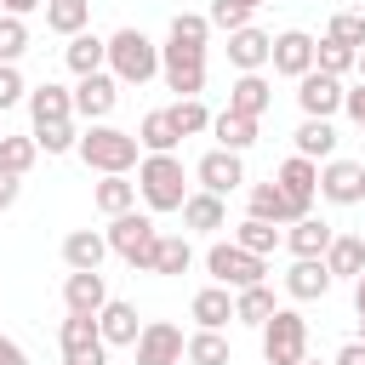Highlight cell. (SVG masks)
I'll return each mask as SVG.
<instances>
[{
    "instance_id": "6da1fadb",
    "label": "cell",
    "mask_w": 365,
    "mask_h": 365,
    "mask_svg": "<svg viewBox=\"0 0 365 365\" xmlns=\"http://www.w3.org/2000/svg\"><path fill=\"white\" fill-rule=\"evenodd\" d=\"M97 177H131L137 165H143V143H137V131H120V125H86L80 131V148H74Z\"/></svg>"
},
{
    "instance_id": "7a4b0ae2",
    "label": "cell",
    "mask_w": 365,
    "mask_h": 365,
    "mask_svg": "<svg viewBox=\"0 0 365 365\" xmlns=\"http://www.w3.org/2000/svg\"><path fill=\"white\" fill-rule=\"evenodd\" d=\"M137 194H143L148 211H182L194 188H188V171H182L177 154H143V165H137Z\"/></svg>"
},
{
    "instance_id": "3957f363",
    "label": "cell",
    "mask_w": 365,
    "mask_h": 365,
    "mask_svg": "<svg viewBox=\"0 0 365 365\" xmlns=\"http://www.w3.org/2000/svg\"><path fill=\"white\" fill-rule=\"evenodd\" d=\"M108 74L120 86H148L160 74V46L143 29H114L108 34Z\"/></svg>"
},
{
    "instance_id": "277c9868",
    "label": "cell",
    "mask_w": 365,
    "mask_h": 365,
    "mask_svg": "<svg viewBox=\"0 0 365 365\" xmlns=\"http://www.w3.org/2000/svg\"><path fill=\"white\" fill-rule=\"evenodd\" d=\"M108 251L143 274H154V251H160V228H154V211H125V217H108Z\"/></svg>"
},
{
    "instance_id": "5b68a950",
    "label": "cell",
    "mask_w": 365,
    "mask_h": 365,
    "mask_svg": "<svg viewBox=\"0 0 365 365\" xmlns=\"http://www.w3.org/2000/svg\"><path fill=\"white\" fill-rule=\"evenodd\" d=\"M205 274H211V285L251 291V285H268V257H251L245 245H234V240H217V245L205 251Z\"/></svg>"
},
{
    "instance_id": "8992f818",
    "label": "cell",
    "mask_w": 365,
    "mask_h": 365,
    "mask_svg": "<svg viewBox=\"0 0 365 365\" xmlns=\"http://www.w3.org/2000/svg\"><path fill=\"white\" fill-rule=\"evenodd\" d=\"M308 359V319L297 308H274L262 325V365H302Z\"/></svg>"
},
{
    "instance_id": "52a82bcc",
    "label": "cell",
    "mask_w": 365,
    "mask_h": 365,
    "mask_svg": "<svg viewBox=\"0 0 365 365\" xmlns=\"http://www.w3.org/2000/svg\"><path fill=\"white\" fill-rule=\"evenodd\" d=\"M57 342H63V365H108V342L97 331V314H68L57 325Z\"/></svg>"
},
{
    "instance_id": "ba28073f",
    "label": "cell",
    "mask_w": 365,
    "mask_h": 365,
    "mask_svg": "<svg viewBox=\"0 0 365 365\" xmlns=\"http://www.w3.org/2000/svg\"><path fill=\"white\" fill-rule=\"evenodd\" d=\"M160 80H165L177 97H200V91H205V51L165 40V46H160Z\"/></svg>"
},
{
    "instance_id": "9c48e42d",
    "label": "cell",
    "mask_w": 365,
    "mask_h": 365,
    "mask_svg": "<svg viewBox=\"0 0 365 365\" xmlns=\"http://www.w3.org/2000/svg\"><path fill=\"white\" fill-rule=\"evenodd\" d=\"M245 217H262V222H274V228H291V222H302V217H314V211L297 205V200L268 177V182H251V188H245Z\"/></svg>"
},
{
    "instance_id": "30bf717a",
    "label": "cell",
    "mask_w": 365,
    "mask_h": 365,
    "mask_svg": "<svg viewBox=\"0 0 365 365\" xmlns=\"http://www.w3.org/2000/svg\"><path fill=\"white\" fill-rule=\"evenodd\" d=\"M319 200L331 205H359L365 200V160H325L319 165Z\"/></svg>"
},
{
    "instance_id": "8fae6325",
    "label": "cell",
    "mask_w": 365,
    "mask_h": 365,
    "mask_svg": "<svg viewBox=\"0 0 365 365\" xmlns=\"http://www.w3.org/2000/svg\"><path fill=\"white\" fill-rule=\"evenodd\" d=\"M131 354H137V365H182V354H188V336H182L171 319H148Z\"/></svg>"
},
{
    "instance_id": "7c38bea8",
    "label": "cell",
    "mask_w": 365,
    "mask_h": 365,
    "mask_svg": "<svg viewBox=\"0 0 365 365\" xmlns=\"http://www.w3.org/2000/svg\"><path fill=\"white\" fill-rule=\"evenodd\" d=\"M342 97H348V86L331 80V74H319V68L297 80V108H302V120H331V114H342Z\"/></svg>"
},
{
    "instance_id": "4fadbf2b",
    "label": "cell",
    "mask_w": 365,
    "mask_h": 365,
    "mask_svg": "<svg viewBox=\"0 0 365 365\" xmlns=\"http://www.w3.org/2000/svg\"><path fill=\"white\" fill-rule=\"evenodd\" d=\"M314 34L308 29H285V34H274V57H268V68L274 74H285V80H302V74H314Z\"/></svg>"
},
{
    "instance_id": "5bb4252c",
    "label": "cell",
    "mask_w": 365,
    "mask_h": 365,
    "mask_svg": "<svg viewBox=\"0 0 365 365\" xmlns=\"http://www.w3.org/2000/svg\"><path fill=\"white\" fill-rule=\"evenodd\" d=\"M114 103H120V80L103 68V74H86L80 86H74V114L80 120H91V125H103L108 114H114Z\"/></svg>"
},
{
    "instance_id": "9a60e30c",
    "label": "cell",
    "mask_w": 365,
    "mask_h": 365,
    "mask_svg": "<svg viewBox=\"0 0 365 365\" xmlns=\"http://www.w3.org/2000/svg\"><path fill=\"white\" fill-rule=\"evenodd\" d=\"M143 314H137V302H125V297H108L103 302V314H97V331H103V342L108 348H137V336H143Z\"/></svg>"
},
{
    "instance_id": "2e32d148",
    "label": "cell",
    "mask_w": 365,
    "mask_h": 365,
    "mask_svg": "<svg viewBox=\"0 0 365 365\" xmlns=\"http://www.w3.org/2000/svg\"><path fill=\"white\" fill-rule=\"evenodd\" d=\"M194 177H200V188H205V194H222V200H228V194L245 182V160H240V154H228V148H211V154H200Z\"/></svg>"
},
{
    "instance_id": "e0dca14e",
    "label": "cell",
    "mask_w": 365,
    "mask_h": 365,
    "mask_svg": "<svg viewBox=\"0 0 365 365\" xmlns=\"http://www.w3.org/2000/svg\"><path fill=\"white\" fill-rule=\"evenodd\" d=\"M268 57H274V34H262L257 23H245V29L228 34V63H234L240 74H262Z\"/></svg>"
},
{
    "instance_id": "ac0fdd59",
    "label": "cell",
    "mask_w": 365,
    "mask_h": 365,
    "mask_svg": "<svg viewBox=\"0 0 365 365\" xmlns=\"http://www.w3.org/2000/svg\"><path fill=\"white\" fill-rule=\"evenodd\" d=\"M325 291H331L325 257H291V268H285V297H291V302H319Z\"/></svg>"
},
{
    "instance_id": "d6986e66",
    "label": "cell",
    "mask_w": 365,
    "mask_h": 365,
    "mask_svg": "<svg viewBox=\"0 0 365 365\" xmlns=\"http://www.w3.org/2000/svg\"><path fill=\"white\" fill-rule=\"evenodd\" d=\"M103 257H108V234H103V228H74V234H63V262H68V274H97Z\"/></svg>"
},
{
    "instance_id": "ffe728a7",
    "label": "cell",
    "mask_w": 365,
    "mask_h": 365,
    "mask_svg": "<svg viewBox=\"0 0 365 365\" xmlns=\"http://www.w3.org/2000/svg\"><path fill=\"white\" fill-rule=\"evenodd\" d=\"M29 120L34 125H57V120H74V91L46 80V86H29Z\"/></svg>"
},
{
    "instance_id": "44dd1931",
    "label": "cell",
    "mask_w": 365,
    "mask_h": 365,
    "mask_svg": "<svg viewBox=\"0 0 365 365\" xmlns=\"http://www.w3.org/2000/svg\"><path fill=\"white\" fill-rule=\"evenodd\" d=\"M217 228H228V200L194 188L188 205H182V234H217Z\"/></svg>"
},
{
    "instance_id": "7402d4cb",
    "label": "cell",
    "mask_w": 365,
    "mask_h": 365,
    "mask_svg": "<svg viewBox=\"0 0 365 365\" xmlns=\"http://www.w3.org/2000/svg\"><path fill=\"white\" fill-rule=\"evenodd\" d=\"M63 63H68V74H74V80H86V74H103V68H108V40L86 29V34H74V40L63 46Z\"/></svg>"
},
{
    "instance_id": "603a6c76",
    "label": "cell",
    "mask_w": 365,
    "mask_h": 365,
    "mask_svg": "<svg viewBox=\"0 0 365 365\" xmlns=\"http://www.w3.org/2000/svg\"><path fill=\"white\" fill-rule=\"evenodd\" d=\"M274 182H279V188H285L297 205H308V211H314V200H319V165H314V160L291 154V160L274 171Z\"/></svg>"
},
{
    "instance_id": "cb8c5ba5",
    "label": "cell",
    "mask_w": 365,
    "mask_h": 365,
    "mask_svg": "<svg viewBox=\"0 0 365 365\" xmlns=\"http://www.w3.org/2000/svg\"><path fill=\"white\" fill-rule=\"evenodd\" d=\"M188 314H194L200 331H222V325L234 319V291H228V285H200L194 302H188Z\"/></svg>"
},
{
    "instance_id": "d4e9b609",
    "label": "cell",
    "mask_w": 365,
    "mask_h": 365,
    "mask_svg": "<svg viewBox=\"0 0 365 365\" xmlns=\"http://www.w3.org/2000/svg\"><path fill=\"white\" fill-rule=\"evenodd\" d=\"M331 240H336V228H331L325 217H302V222L285 228V251H291V257H325Z\"/></svg>"
},
{
    "instance_id": "484cf974",
    "label": "cell",
    "mask_w": 365,
    "mask_h": 365,
    "mask_svg": "<svg viewBox=\"0 0 365 365\" xmlns=\"http://www.w3.org/2000/svg\"><path fill=\"white\" fill-rule=\"evenodd\" d=\"M268 103H274V86H268L262 74H240V80L228 86V108H234V114H245V120H262V114H268Z\"/></svg>"
},
{
    "instance_id": "4316f807",
    "label": "cell",
    "mask_w": 365,
    "mask_h": 365,
    "mask_svg": "<svg viewBox=\"0 0 365 365\" xmlns=\"http://www.w3.org/2000/svg\"><path fill=\"white\" fill-rule=\"evenodd\" d=\"M291 143H297V154L314 160V165L336 160V125H331V120H302V125L291 131Z\"/></svg>"
},
{
    "instance_id": "83f0119b",
    "label": "cell",
    "mask_w": 365,
    "mask_h": 365,
    "mask_svg": "<svg viewBox=\"0 0 365 365\" xmlns=\"http://www.w3.org/2000/svg\"><path fill=\"white\" fill-rule=\"evenodd\" d=\"M137 182L131 177H97L91 182V205L103 211V217H125V211H137Z\"/></svg>"
},
{
    "instance_id": "f1b7e54d",
    "label": "cell",
    "mask_w": 365,
    "mask_h": 365,
    "mask_svg": "<svg viewBox=\"0 0 365 365\" xmlns=\"http://www.w3.org/2000/svg\"><path fill=\"white\" fill-rule=\"evenodd\" d=\"M103 302H108L103 274H68L63 279V308L68 314H103Z\"/></svg>"
},
{
    "instance_id": "f546056e",
    "label": "cell",
    "mask_w": 365,
    "mask_h": 365,
    "mask_svg": "<svg viewBox=\"0 0 365 365\" xmlns=\"http://www.w3.org/2000/svg\"><path fill=\"white\" fill-rule=\"evenodd\" d=\"M137 143H143V154H177L182 131L171 125V108H148L143 125H137Z\"/></svg>"
},
{
    "instance_id": "4dcf8cb0",
    "label": "cell",
    "mask_w": 365,
    "mask_h": 365,
    "mask_svg": "<svg viewBox=\"0 0 365 365\" xmlns=\"http://www.w3.org/2000/svg\"><path fill=\"white\" fill-rule=\"evenodd\" d=\"M325 268H331V279H359L365 274V234H336L325 251Z\"/></svg>"
},
{
    "instance_id": "1f68e13d",
    "label": "cell",
    "mask_w": 365,
    "mask_h": 365,
    "mask_svg": "<svg viewBox=\"0 0 365 365\" xmlns=\"http://www.w3.org/2000/svg\"><path fill=\"white\" fill-rule=\"evenodd\" d=\"M211 137H217V148H228V154H245V148L257 143V120H245V114L222 108V114H211Z\"/></svg>"
},
{
    "instance_id": "d6a6232c",
    "label": "cell",
    "mask_w": 365,
    "mask_h": 365,
    "mask_svg": "<svg viewBox=\"0 0 365 365\" xmlns=\"http://www.w3.org/2000/svg\"><path fill=\"white\" fill-rule=\"evenodd\" d=\"M86 23H91V0H46V29L51 34L74 40V34H86Z\"/></svg>"
},
{
    "instance_id": "836d02e7",
    "label": "cell",
    "mask_w": 365,
    "mask_h": 365,
    "mask_svg": "<svg viewBox=\"0 0 365 365\" xmlns=\"http://www.w3.org/2000/svg\"><path fill=\"white\" fill-rule=\"evenodd\" d=\"M234 245H245L251 257H274V251L285 245V228H274V222H262V217H245V222L234 228Z\"/></svg>"
},
{
    "instance_id": "e575fe53",
    "label": "cell",
    "mask_w": 365,
    "mask_h": 365,
    "mask_svg": "<svg viewBox=\"0 0 365 365\" xmlns=\"http://www.w3.org/2000/svg\"><path fill=\"white\" fill-rule=\"evenodd\" d=\"M188 268H194V245H188V234H160V251H154V274L177 279V274H188Z\"/></svg>"
},
{
    "instance_id": "d590c367",
    "label": "cell",
    "mask_w": 365,
    "mask_h": 365,
    "mask_svg": "<svg viewBox=\"0 0 365 365\" xmlns=\"http://www.w3.org/2000/svg\"><path fill=\"white\" fill-rule=\"evenodd\" d=\"M274 308H279V302H274V291H268V285L234 291V319H240V325H257V331H262V325L274 319Z\"/></svg>"
},
{
    "instance_id": "8d00e7d4",
    "label": "cell",
    "mask_w": 365,
    "mask_h": 365,
    "mask_svg": "<svg viewBox=\"0 0 365 365\" xmlns=\"http://www.w3.org/2000/svg\"><path fill=\"white\" fill-rule=\"evenodd\" d=\"M165 40L205 51V46H211V17H205V11H177V17H171V29H165Z\"/></svg>"
},
{
    "instance_id": "74e56055",
    "label": "cell",
    "mask_w": 365,
    "mask_h": 365,
    "mask_svg": "<svg viewBox=\"0 0 365 365\" xmlns=\"http://www.w3.org/2000/svg\"><path fill=\"white\" fill-rule=\"evenodd\" d=\"M34 160H40V143H34V131H29V137H0V171H11V177H29V171H34Z\"/></svg>"
},
{
    "instance_id": "f35d334b",
    "label": "cell",
    "mask_w": 365,
    "mask_h": 365,
    "mask_svg": "<svg viewBox=\"0 0 365 365\" xmlns=\"http://www.w3.org/2000/svg\"><path fill=\"white\" fill-rule=\"evenodd\" d=\"M182 359H188V365H234V354H228V336H222V331H194Z\"/></svg>"
},
{
    "instance_id": "ab89813d",
    "label": "cell",
    "mask_w": 365,
    "mask_h": 365,
    "mask_svg": "<svg viewBox=\"0 0 365 365\" xmlns=\"http://www.w3.org/2000/svg\"><path fill=\"white\" fill-rule=\"evenodd\" d=\"M314 68H319V74H331V80H342V74H354V68H359V51H348V46H336V40L325 34V40L314 46Z\"/></svg>"
},
{
    "instance_id": "60d3db41",
    "label": "cell",
    "mask_w": 365,
    "mask_h": 365,
    "mask_svg": "<svg viewBox=\"0 0 365 365\" xmlns=\"http://www.w3.org/2000/svg\"><path fill=\"white\" fill-rule=\"evenodd\" d=\"M171 125H177L182 137H200V131H211V108H205L200 97H177V103H171Z\"/></svg>"
},
{
    "instance_id": "b9f144b4",
    "label": "cell",
    "mask_w": 365,
    "mask_h": 365,
    "mask_svg": "<svg viewBox=\"0 0 365 365\" xmlns=\"http://www.w3.org/2000/svg\"><path fill=\"white\" fill-rule=\"evenodd\" d=\"M34 143H40V154H74L80 131H74V120H57V125H34Z\"/></svg>"
},
{
    "instance_id": "7bdbcfd3",
    "label": "cell",
    "mask_w": 365,
    "mask_h": 365,
    "mask_svg": "<svg viewBox=\"0 0 365 365\" xmlns=\"http://www.w3.org/2000/svg\"><path fill=\"white\" fill-rule=\"evenodd\" d=\"M325 34H331L336 46H348V51H365V11H336Z\"/></svg>"
},
{
    "instance_id": "ee69618b",
    "label": "cell",
    "mask_w": 365,
    "mask_h": 365,
    "mask_svg": "<svg viewBox=\"0 0 365 365\" xmlns=\"http://www.w3.org/2000/svg\"><path fill=\"white\" fill-rule=\"evenodd\" d=\"M251 11H257V6H245V0H211V6H205V17H211V29H222V34H234V29H245V23H251Z\"/></svg>"
},
{
    "instance_id": "f6af8a7d",
    "label": "cell",
    "mask_w": 365,
    "mask_h": 365,
    "mask_svg": "<svg viewBox=\"0 0 365 365\" xmlns=\"http://www.w3.org/2000/svg\"><path fill=\"white\" fill-rule=\"evenodd\" d=\"M23 51H29V23L0 11V63H17Z\"/></svg>"
},
{
    "instance_id": "bcb514c9",
    "label": "cell",
    "mask_w": 365,
    "mask_h": 365,
    "mask_svg": "<svg viewBox=\"0 0 365 365\" xmlns=\"http://www.w3.org/2000/svg\"><path fill=\"white\" fill-rule=\"evenodd\" d=\"M17 103H29V86H23L17 63H0V114H6V108H17Z\"/></svg>"
},
{
    "instance_id": "7dc6e473",
    "label": "cell",
    "mask_w": 365,
    "mask_h": 365,
    "mask_svg": "<svg viewBox=\"0 0 365 365\" xmlns=\"http://www.w3.org/2000/svg\"><path fill=\"white\" fill-rule=\"evenodd\" d=\"M342 114L359 125V137H365V80L359 86H348V97H342Z\"/></svg>"
},
{
    "instance_id": "c3c4849f",
    "label": "cell",
    "mask_w": 365,
    "mask_h": 365,
    "mask_svg": "<svg viewBox=\"0 0 365 365\" xmlns=\"http://www.w3.org/2000/svg\"><path fill=\"white\" fill-rule=\"evenodd\" d=\"M17 194H23V177L0 171V211H11V205H17Z\"/></svg>"
},
{
    "instance_id": "681fc988",
    "label": "cell",
    "mask_w": 365,
    "mask_h": 365,
    "mask_svg": "<svg viewBox=\"0 0 365 365\" xmlns=\"http://www.w3.org/2000/svg\"><path fill=\"white\" fill-rule=\"evenodd\" d=\"M331 365H365V342H359V336H354V342H342Z\"/></svg>"
},
{
    "instance_id": "f907efd6",
    "label": "cell",
    "mask_w": 365,
    "mask_h": 365,
    "mask_svg": "<svg viewBox=\"0 0 365 365\" xmlns=\"http://www.w3.org/2000/svg\"><path fill=\"white\" fill-rule=\"evenodd\" d=\"M0 365H29V354H23V342H11V336H0Z\"/></svg>"
},
{
    "instance_id": "816d5d0a",
    "label": "cell",
    "mask_w": 365,
    "mask_h": 365,
    "mask_svg": "<svg viewBox=\"0 0 365 365\" xmlns=\"http://www.w3.org/2000/svg\"><path fill=\"white\" fill-rule=\"evenodd\" d=\"M40 6H46V0H0L6 17H29V11H40Z\"/></svg>"
},
{
    "instance_id": "f5cc1de1",
    "label": "cell",
    "mask_w": 365,
    "mask_h": 365,
    "mask_svg": "<svg viewBox=\"0 0 365 365\" xmlns=\"http://www.w3.org/2000/svg\"><path fill=\"white\" fill-rule=\"evenodd\" d=\"M354 308H365V274L354 279Z\"/></svg>"
},
{
    "instance_id": "db71d44e",
    "label": "cell",
    "mask_w": 365,
    "mask_h": 365,
    "mask_svg": "<svg viewBox=\"0 0 365 365\" xmlns=\"http://www.w3.org/2000/svg\"><path fill=\"white\" fill-rule=\"evenodd\" d=\"M354 314H359V342H365V308H354Z\"/></svg>"
},
{
    "instance_id": "11a10c76",
    "label": "cell",
    "mask_w": 365,
    "mask_h": 365,
    "mask_svg": "<svg viewBox=\"0 0 365 365\" xmlns=\"http://www.w3.org/2000/svg\"><path fill=\"white\" fill-rule=\"evenodd\" d=\"M354 74H359V80H365V51H359V68H354Z\"/></svg>"
},
{
    "instance_id": "9f6ffc18",
    "label": "cell",
    "mask_w": 365,
    "mask_h": 365,
    "mask_svg": "<svg viewBox=\"0 0 365 365\" xmlns=\"http://www.w3.org/2000/svg\"><path fill=\"white\" fill-rule=\"evenodd\" d=\"M245 6H268V0H245Z\"/></svg>"
},
{
    "instance_id": "6f0895ef",
    "label": "cell",
    "mask_w": 365,
    "mask_h": 365,
    "mask_svg": "<svg viewBox=\"0 0 365 365\" xmlns=\"http://www.w3.org/2000/svg\"><path fill=\"white\" fill-rule=\"evenodd\" d=\"M302 365H319V359H302Z\"/></svg>"
},
{
    "instance_id": "680465c9",
    "label": "cell",
    "mask_w": 365,
    "mask_h": 365,
    "mask_svg": "<svg viewBox=\"0 0 365 365\" xmlns=\"http://www.w3.org/2000/svg\"><path fill=\"white\" fill-rule=\"evenodd\" d=\"M359 11H365V6H359Z\"/></svg>"
},
{
    "instance_id": "91938a15",
    "label": "cell",
    "mask_w": 365,
    "mask_h": 365,
    "mask_svg": "<svg viewBox=\"0 0 365 365\" xmlns=\"http://www.w3.org/2000/svg\"><path fill=\"white\" fill-rule=\"evenodd\" d=\"M0 137H6V131H0Z\"/></svg>"
}]
</instances>
